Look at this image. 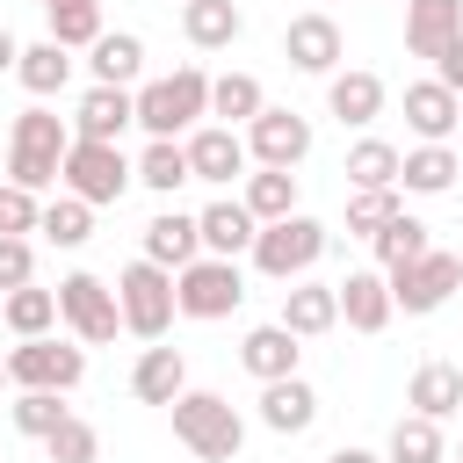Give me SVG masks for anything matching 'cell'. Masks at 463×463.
Returning <instances> with one entry per match:
<instances>
[{"instance_id": "ab89813d", "label": "cell", "mask_w": 463, "mask_h": 463, "mask_svg": "<svg viewBox=\"0 0 463 463\" xmlns=\"http://www.w3.org/2000/svg\"><path fill=\"white\" fill-rule=\"evenodd\" d=\"M43 14H51V43H65V51L101 43V0H65V7H43Z\"/></svg>"}, {"instance_id": "ac0fdd59", "label": "cell", "mask_w": 463, "mask_h": 463, "mask_svg": "<svg viewBox=\"0 0 463 463\" xmlns=\"http://www.w3.org/2000/svg\"><path fill=\"white\" fill-rule=\"evenodd\" d=\"M297 362H304V340L275 318V326H253L246 340H239V369L253 376V383H282V376H297Z\"/></svg>"}, {"instance_id": "30bf717a", "label": "cell", "mask_w": 463, "mask_h": 463, "mask_svg": "<svg viewBox=\"0 0 463 463\" xmlns=\"http://www.w3.org/2000/svg\"><path fill=\"white\" fill-rule=\"evenodd\" d=\"M137 181V159H123V145H87V137H72V152H65V195H80V203H123V188Z\"/></svg>"}, {"instance_id": "60d3db41", "label": "cell", "mask_w": 463, "mask_h": 463, "mask_svg": "<svg viewBox=\"0 0 463 463\" xmlns=\"http://www.w3.org/2000/svg\"><path fill=\"white\" fill-rule=\"evenodd\" d=\"M43 456H51V463H101V434H94V427L72 412V420H65V427L43 441Z\"/></svg>"}, {"instance_id": "e0dca14e", "label": "cell", "mask_w": 463, "mask_h": 463, "mask_svg": "<svg viewBox=\"0 0 463 463\" xmlns=\"http://www.w3.org/2000/svg\"><path fill=\"white\" fill-rule=\"evenodd\" d=\"M340 318H347V333H383V326L398 318L391 275H383V268H347V282H340Z\"/></svg>"}, {"instance_id": "cb8c5ba5", "label": "cell", "mask_w": 463, "mask_h": 463, "mask_svg": "<svg viewBox=\"0 0 463 463\" xmlns=\"http://www.w3.org/2000/svg\"><path fill=\"white\" fill-rule=\"evenodd\" d=\"M405 405H412L420 420H434V427L456 420V412H463V369H456V362H420L412 383H405Z\"/></svg>"}, {"instance_id": "7dc6e473", "label": "cell", "mask_w": 463, "mask_h": 463, "mask_svg": "<svg viewBox=\"0 0 463 463\" xmlns=\"http://www.w3.org/2000/svg\"><path fill=\"white\" fill-rule=\"evenodd\" d=\"M0 391H14V376H7V354H0Z\"/></svg>"}, {"instance_id": "f35d334b", "label": "cell", "mask_w": 463, "mask_h": 463, "mask_svg": "<svg viewBox=\"0 0 463 463\" xmlns=\"http://www.w3.org/2000/svg\"><path fill=\"white\" fill-rule=\"evenodd\" d=\"M398 210H405V188H347V232L354 239H376Z\"/></svg>"}, {"instance_id": "603a6c76", "label": "cell", "mask_w": 463, "mask_h": 463, "mask_svg": "<svg viewBox=\"0 0 463 463\" xmlns=\"http://www.w3.org/2000/svg\"><path fill=\"white\" fill-rule=\"evenodd\" d=\"M181 391H188V362H181V347L152 340V347L137 354V369H130V398H137V405H174Z\"/></svg>"}, {"instance_id": "9a60e30c", "label": "cell", "mask_w": 463, "mask_h": 463, "mask_svg": "<svg viewBox=\"0 0 463 463\" xmlns=\"http://www.w3.org/2000/svg\"><path fill=\"white\" fill-rule=\"evenodd\" d=\"M137 123V94L130 87H87L72 109V137L87 145H123V130Z\"/></svg>"}, {"instance_id": "8fae6325", "label": "cell", "mask_w": 463, "mask_h": 463, "mask_svg": "<svg viewBox=\"0 0 463 463\" xmlns=\"http://www.w3.org/2000/svg\"><path fill=\"white\" fill-rule=\"evenodd\" d=\"M246 152H253V166H282V174H297V166L311 159V116L268 101V109L246 123Z\"/></svg>"}, {"instance_id": "c3c4849f", "label": "cell", "mask_w": 463, "mask_h": 463, "mask_svg": "<svg viewBox=\"0 0 463 463\" xmlns=\"http://www.w3.org/2000/svg\"><path fill=\"white\" fill-rule=\"evenodd\" d=\"M36 7H65V0H36Z\"/></svg>"}, {"instance_id": "836d02e7", "label": "cell", "mask_w": 463, "mask_h": 463, "mask_svg": "<svg viewBox=\"0 0 463 463\" xmlns=\"http://www.w3.org/2000/svg\"><path fill=\"white\" fill-rule=\"evenodd\" d=\"M369 253H376V268L391 275V268H412L420 253H434V239H427V224H420L412 210H398V217H391V224L369 239Z\"/></svg>"}, {"instance_id": "52a82bcc", "label": "cell", "mask_w": 463, "mask_h": 463, "mask_svg": "<svg viewBox=\"0 0 463 463\" xmlns=\"http://www.w3.org/2000/svg\"><path fill=\"white\" fill-rule=\"evenodd\" d=\"M174 304H181V318H195V326L232 318V311L246 304V275H239V260L203 253L195 268H181V275H174Z\"/></svg>"}, {"instance_id": "bcb514c9", "label": "cell", "mask_w": 463, "mask_h": 463, "mask_svg": "<svg viewBox=\"0 0 463 463\" xmlns=\"http://www.w3.org/2000/svg\"><path fill=\"white\" fill-rule=\"evenodd\" d=\"M326 463H383V456H376V449H354V441H340Z\"/></svg>"}, {"instance_id": "5bb4252c", "label": "cell", "mask_w": 463, "mask_h": 463, "mask_svg": "<svg viewBox=\"0 0 463 463\" xmlns=\"http://www.w3.org/2000/svg\"><path fill=\"white\" fill-rule=\"evenodd\" d=\"M405 130H412L420 145H449V137L463 130V101L427 72V80H412V87H405Z\"/></svg>"}, {"instance_id": "8d00e7d4", "label": "cell", "mask_w": 463, "mask_h": 463, "mask_svg": "<svg viewBox=\"0 0 463 463\" xmlns=\"http://www.w3.org/2000/svg\"><path fill=\"white\" fill-rule=\"evenodd\" d=\"M7 420H14V434H29V441H51V434H58L72 412H65V391H14Z\"/></svg>"}, {"instance_id": "9c48e42d", "label": "cell", "mask_w": 463, "mask_h": 463, "mask_svg": "<svg viewBox=\"0 0 463 463\" xmlns=\"http://www.w3.org/2000/svg\"><path fill=\"white\" fill-rule=\"evenodd\" d=\"M7 376H14V391H80L87 383V347H65L58 333L14 340L7 347Z\"/></svg>"}, {"instance_id": "484cf974", "label": "cell", "mask_w": 463, "mask_h": 463, "mask_svg": "<svg viewBox=\"0 0 463 463\" xmlns=\"http://www.w3.org/2000/svg\"><path fill=\"white\" fill-rule=\"evenodd\" d=\"M318 420V391L304 376H282V383H260V427L268 434H304Z\"/></svg>"}, {"instance_id": "4316f807", "label": "cell", "mask_w": 463, "mask_h": 463, "mask_svg": "<svg viewBox=\"0 0 463 463\" xmlns=\"http://www.w3.org/2000/svg\"><path fill=\"white\" fill-rule=\"evenodd\" d=\"M87 72H94V87H130V80L145 72V36H130V29H101V43L87 51Z\"/></svg>"}, {"instance_id": "ffe728a7", "label": "cell", "mask_w": 463, "mask_h": 463, "mask_svg": "<svg viewBox=\"0 0 463 463\" xmlns=\"http://www.w3.org/2000/svg\"><path fill=\"white\" fill-rule=\"evenodd\" d=\"M195 224H203V253H217V260H239V253H253V239H260V217H253L239 195L195 210Z\"/></svg>"}, {"instance_id": "f546056e", "label": "cell", "mask_w": 463, "mask_h": 463, "mask_svg": "<svg viewBox=\"0 0 463 463\" xmlns=\"http://www.w3.org/2000/svg\"><path fill=\"white\" fill-rule=\"evenodd\" d=\"M14 80L36 94V101H51V94H65V80H72V51L65 43H22V65H14Z\"/></svg>"}, {"instance_id": "6da1fadb", "label": "cell", "mask_w": 463, "mask_h": 463, "mask_svg": "<svg viewBox=\"0 0 463 463\" xmlns=\"http://www.w3.org/2000/svg\"><path fill=\"white\" fill-rule=\"evenodd\" d=\"M65 152H72V123L58 109L29 101L14 116V130H7V181L29 188V195H43L51 181H65Z\"/></svg>"}, {"instance_id": "7c38bea8", "label": "cell", "mask_w": 463, "mask_h": 463, "mask_svg": "<svg viewBox=\"0 0 463 463\" xmlns=\"http://www.w3.org/2000/svg\"><path fill=\"white\" fill-rule=\"evenodd\" d=\"M340 51H347V36H340V22H333L326 7H311V14H289V22H282V58H289L297 72L333 80V72H340Z\"/></svg>"}, {"instance_id": "ba28073f", "label": "cell", "mask_w": 463, "mask_h": 463, "mask_svg": "<svg viewBox=\"0 0 463 463\" xmlns=\"http://www.w3.org/2000/svg\"><path fill=\"white\" fill-rule=\"evenodd\" d=\"M456 289H463V253H449V246L420 253L412 268H391V304H398L405 318H434Z\"/></svg>"}, {"instance_id": "83f0119b", "label": "cell", "mask_w": 463, "mask_h": 463, "mask_svg": "<svg viewBox=\"0 0 463 463\" xmlns=\"http://www.w3.org/2000/svg\"><path fill=\"white\" fill-rule=\"evenodd\" d=\"M456 174H463L456 145H412V152H405V166H398V188H405V195H449V188H456Z\"/></svg>"}, {"instance_id": "b9f144b4", "label": "cell", "mask_w": 463, "mask_h": 463, "mask_svg": "<svg viewBox=\"0 0 463 463\" xmlns=\"http://www.w3.org/2000/svg\"><path fill=\"white\" fill-rule=\"evenodd\" d=\"M43 224V203L29 195V188H14V181H0V239H29Z\"/></svg>"}, {"instance_id": "277c9868", "label": "cell", "mask_w": 463, "mask_h": 463, "mask_svg": "<svg viewBox=\"0 0 463 463\" xmlns=\"http://www.w3.org/2000/svg\"><path fill=\"white\" fill-rule=\"evenodd\" d=\"M326 246H333V232L318 224V217H282V224H260V239H253V268L268 275V282H304L318 260H326Z\"/></svg>"}, {"instance_id": "3957f363", "label": "cell", "mask_w": 463, "mask_h": 463, "mask_svg": "<svg viewBox=\"0 0 463 463\" xmlns=\"http://www.w3.org/2000/svg\"><path fill=\"white\" fill-rule=\"evenodd\" d=\"M210 116V72L203 65H181L166 80H145L137 87V130L145 137H181Z\"/></svg>"}, {"instance_id": "1f68e13d", "label": "cell", "mask_w": 463, "mask_h": 463, "mask_svg": "<svg viewBox=\"0 0 463 463\" xmlns=\"http://www.w3.org/2000/svg\"><path fill=\"white\" fill-rule=\"evenodd\" d=\"M398 166H405V152L391 137H354L340 174H347V188H398Z\"/></svg>"}, {"instance_id": "7bdbcfd3", "label": "cell", "mask_w": 463, "mask_h": 463, "mask_svg": "<svg viewBox=\"0 0 463 463\" xmlns=\"http://www.w3.org/2000/svg\"><path fill=\"white\" fill-rule=\"evenodd\" d=\"M36 282V246L29 239H0V297Z\"/></svg>"}, {"instance_id": "d590c367", "label": "cell", "mask_w": 463, "mask_h": 463, "mask_svg": "<svg viewBox=\"0 0 463 463\" xmlns=\"http://www.w3.org/2000/svg\"><path fill=\"white\" fill-rule=\"evenodd\" d=\"M383 463H449V441H441L434 420L405 412V420L391 427V441H383Z\"/></svg>"}, {"instance_id": "d6a6232c", "label": "cell", "mask_w": 463, "mask_h": 463, "mask_svg": "<svg viewBox=\"0 0 463 463\" xmlns=\"http://www.w3.org/2000/svg\"><path fill=\"white\" fill-rule=\"evenodd\" d=\"M239 203H246L260 224H282V217H297V174H282V166H253Z\"/></svg>"}, {"instance_id": "d4e9b609", "label": "cell", "mask_w": 463, "mask_h": 463, "mask_svg": "<svg viewBox=\"0 0 463 463\" xmlns=\"http://www.w3.org/2000/svg\"><path fill=\"white\" fill-rule=\"evenodd\" d=\"M181 36L195 51H232L246 36V14H239V0H181Z\"/></svg>"}, {"instance_id": "e575fe53", "label": "cell", "mask_w": 463, "mask_h": 463, "mask_svg": "<svg viewBox=\"0 0 463 463\" xmlns=\"http://www.w3.org/2000/svg\"><path fill=\"white\" fill-rule=\"evenodd\" d=\"M0 318H7L14 340H43V333L58 326V289H36V282H29V289H7V297H0Z\"/></svg>"}, {"instance_id": "d6986e66", "label": "cell", "mask_w": 463, "mask_h": 463, "mask_svg": "<svg viewBox=\"0 0 463 463\" xmlns=\"http://www.w3.org/2000/svg\"><path fill=\"white\" fill-rule=\"evenodd\" d=\"M282 326L297 333V340H326L333 326H340V282H289L282 289Z\"/></svg>"}, {"instance_id": "2e32d148", "label": "cell", "mask_w": 463, "mask_h": 463, "mask_svg": "<svg viewBox=\"0 0 463 463\" xmlns=\"http://www.w3.org/2000/svg\"><path fill=\"white\" fill-rule=\"evenodd\" d=\"M383 101H391V87H383L369 65H347V72L326 80V109L340 116V130H369V123L383 116Z\"/></svg>"}, {"instance_id": "4fadbf2b", "label": "cell", "mask_w": 463, "mask_h": 463, "mask_svg": "<svg viewBox=\"0 0 463 463\" xmlns=\"http://www.w3.org/2000/svg\"><path fill=\"white\" fill-rule=\"evenodd\" d=\"M181 145H188V166H195V181H210V188H232V181H246V166H253V152H246V130H224V123H195Z\"/></svg>"}, {"instance_id": "f1b7e54d", "label": "cell", "mask_w": 463, "mask_h": 463, "mask_svg": "<svg viewBox=\"0 0 463 463\" xmlns=\"http://www.w3.org/2000/svg\"><path fill=\"white\" fill-rule=\"evenodd\" d=\"M260 109H268V87H260L253 72H217V80H210V116H217L224 130H246Z\"/></svg>"}, {"instance_id": "8992f818", "label": "cell", "mask_w": 463, "mask_h": 463, "mask_svg": "<svg viewBox=\"0 0 463 463\" xmlns=\"http://www.w3.org/2000/svg\"><path fill=\"white\" fill-rule=\"evenodd\" d=\"M58 326H65L80 347H101V340H116V333H123L116 282H101V275H87V268L58 275Z\"/></svg>"}, {"instance_id": "7a4b0ae2", "label": "cell", "mask_w": 463, "mask_h": 463, "mask_svg": "<svg viewBox=\"0 0 463 463\" xmlns=\"http://www.w3.org/2000/svg\"><path fill=\"white\" fill-rule=\"evenodd\" d=\"M166 412H174V441H181L188 456H203V463H239L246 420H239V405H232L224 391H181Z\"/></svg>"}, {"instance_id": "5b68a950", "label": "cell", "mask_w": 463, "mask_h": 463, "mask_svg": "<svg viewBox=\"0 0 463 463\" xmlns=\"http://www.w3.org/2000/svg\"><path fill=\"white\" fill-rule=\"evenodd\" d=\"M116 304H123V333H137V340H166L174 318H181V304H174V268H159V260L137 253V260L116 275Z\"/></svg>"}, {"instance_id": "7402d4cb", "label": "cell", "mask_w": 463, "mask_h": 463, "mask_svg": "<svg viewBox=\"0 0 463 463\" xmlns=\"http://www.w3.org/2000/svg\"><path fill=\"white\" fill-rule=\"evenodd\" d=\"M145 260H159V268H195L203 260V224L188 217V210H159L152 224H145Z\"/></svg>"}, {"instance_id": "f6af8a7d", "label": "cell", "mask_w": 463, "mask_h": 463, "mask_svg": "<svg viewBox=\"0 0 463 463\" xmlns=\"http://www.w3.org/2000/svg\"><path fill=\"white\" fill-rule=\"evenodd\" d=\"M14 65H22V43H14V29L0 22V72H14Z\"/></svg>"}, {"instance_id": "74e56055", "label": "cell", "mask_w": 463, "mask_h": 463, "mask_svg": "<svg viewBox=\"0 0 463 463\" xmlns=\"http://www.w3.org/2000/svg\"><path fill=\"white\" fill-rule=\"evenodd\" d=\"M36 232H43L51 246H65V253H72V246H87V239H94V203H80V195H51Z\"/></svg>"}, {"instance_id": "44dd1931", "label": "cell", "mask_w": 463, "mask_h": 463, "mask_svg": "<svg viewBox=\"0 0 463 463\" xmlns=\"http://www.w3.org/2000/svg\"><path fill=\"white\" fill-rule=\"evenodd\" d=\"M463 36V0H405V51L412 58H441Z\"/></svg>"}, {"instance_id": "ee69618b", "label": "cell", "mask_w": 463, "mask_h": 463, "mask_svg": "<svg viewBox=\"0 0 463 463\" xmlns=\"http://www.w3.org/2000/svg\"><path fill=\"white\" fill-rule=\"evenodd\" d=\"M434 80H441V87H449V94L463 101V36H456V43H449V51L434 58Z\"/></svg>"}, {"instance_id": "4dcf8cb0", "label": "cell", "mask_w": 463, "mask_h": 463, "mask_svg": "<svg viewBox=\"0 0 463 463\" xmlns=\"http://www.w3.org/2000/svg\"><path fill=\"white\" fill-rule=\"evenodd\" d=\"M181 181H195V166H188V145H181V137H145V152H137V188H152V195H174Z\"/></svg>"}]
</instances>
